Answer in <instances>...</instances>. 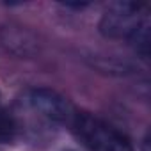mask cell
Returning <instances> with one entry per match:
<instances>
[{"mask_svg": "<svg viewBox=\"0 0 151 151\" xmlns=\"http://www.w3.org/2000/svg\"><path fill=\"white\" fill-rule=\"evenodd\" d=\"M69 124L75 137L89 151H133L123 132L89 112H75Z\"/></svg>", "mask_w": 151, "mask_h": 151, "instance_id": "6da1fadb", "label": "cell"}, {"mask_svg": "<svg viewBox=\"0 0 151 151\" xmlns=\"http://www.w3.org/2000/svg\"><path fill=\"white\" fill-rule=\"evenodd\" d=\"M147 18L144 6L133 0H117L112 2L100 20V32L109 39H130L137 27Z\"/></svg>", "mask_w": 151, "mask_h": 151, "instance_id": "7a4b0ae2", "label": "cell"}, {"mask_svg": "<svg viewBox=\"0 0 151 151\" xmlns=\"http://www.w3.org/2000/svg\"><path fill=\"white\" fill-rule=\"evenodd\" d=\"M29 107L41 117L52 123H69L75 110L69 101L50 87H34L27 93Z\"/></svg>", "mask_w": 151, "mask_h": 151, "instance_id": "3957f363", "label": "cell"}, {"mask_svg": "<svg viewBox=\"0 0 151 151\" xmlns=\"http://www.w3.org/2000/svg\"><path fill=\"white\" fill-rule=\"evenodd\" d=\"M0 41L2 45L16 53V55H29L34 52V39L30 34H27L23 29H14V27H7V29H2L0 30Z\"/></svg>", "mask_w": 151, "mask_h": 151, "instance_id": "277c9868", "label": "cell"}, {"mask_svg": "<svg viewBox=\"0 0 151 151\" xmlns=\"http://www.w3.org/2000/svg\"><path fill=\"white\" fill-rule=\"evenodd\" d=\"M149 41H151V34H149V18H146V20L137 27V30L132 34V37L128 39V43L133 46V50H135L142 59H147V55H149Z\"/></svg>", "mask_w": 151, "mask_h": 151, "instance_id": "5b68a950", "label": "cell"}, {"mask_svg": "<svg viewBox=\"0 0 151 151\" xmlns=\"http://www.w3.org/2000/svg\"><path fill=\"white\" fill-rule=\"evenodd\" d=\"M13 135H14V124H13V121L7 116H4V112H0V142L13 139Z\"/></svg>", "mask_w": 151, "mask_h": 151, "instance_id": "8992f818", "label": "cell"}, {"mask_svg": "<svg viewBox=\"0 0 151 151\" xmlns=\"http://www.w3.org/2000/svg\"><path fill=\"white\" fill-rule=\"evenodd\" d=\"M62 6H66V7H73V9H82V7H87V4H86V2H64Z\"/></svg>", "mask_w": 151, "mask_h": 151, "instance_id": "52a82bcc", "label": "cell"}]
</instances>
